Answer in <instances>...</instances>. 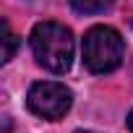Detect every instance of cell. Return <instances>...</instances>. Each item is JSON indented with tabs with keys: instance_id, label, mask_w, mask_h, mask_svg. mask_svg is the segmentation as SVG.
Here are the masks:
<instances>
[{
	"instance_id": "7",
	"label": "cell",
	"mask_w": 133,
	"mask_h": 133,
	"mask_svg": "<svg viewBox=\"0 0 133 133\" xmlns=\"http://www.w3.org/2000/svg\"><path fill=\"white\" fill-rule=\"evenodd\" d=\"M76 133H91V130H76Z\"/></svg>"
},
{
	"instance_id": "3",
	"label": "cell",
	"mask_w": 133,
	"mask_h": 133,
	"mask_svg": "<svg viewBox=\"0 0 133 133\" xmlns=\"http://www.w3.org/2000/svg\"><path fill=\"white\" fill-rule=\"evenodd\" d=\"M26 104L44 120H60L73 104V91L57 81H37L26 94Z\"/></svg>"
},
{
	"instance_id": "5",
	"label": "cell",
	"mask_w": 133,
	"mask_h": 133,
	"mask_svg": "<svg viewBox=\"0 0 133 133\" xmlns=\"http://www.w3.org/2000/svg\"><path fill=\"white\" fill-rule=\"evenodd\" d=\"M3 42H5V50H3V63H11V57L16 55V44H18V39H16V34L8 29V24H3Z\"/></svg>"
},
{
	"instance_id": "1",
	"label": "cell",
	"mask_w": 133,
	"mask_h": 133,
	"mask_svg": "<svg viewBox=\"0 0 133 133\" xmlns=\"http://www.w3.org/2000/svg\"><path fill=\"white\" fill-rule=\"evenodd\" d=\"M31 52L42 68L52 73H65L73 63V34L68 26H63L57 21H42L31 29L29 37Z\"/></svg>"
},
{
	"instance_id": "2",
	"label": "cell",
	"mask_w": 133,
	"mask_h": 133,
	"mask_svg": "<svg viewBox=\"0 0 133 133\" xmlns=\"http://www.w3.org/2000/svg\"><path fill=\"white\" fill-rule=\"evenodd\" d=\"M81 55H84V65L91 73H112L123 63L125 42H123L117 29L99 24V26H91L84 34Z\"/></svg>"
},
{
	"instance_id": "6",
	"label": "cell",
	"mask_w": 133,
	"mask_h": 133,
	"mask_svg": "<svg viewBox=\"0 0 133 133\" xmlns=\"http://www.w3.org/2000/svg\"><path fill=\"white\" fill-rule=\"evenodd\" d=\"M128 128H130V133H133V110H130V115H128Z\"/></svg>"
},
{
	"instance_id": "4",
	"label": "cell",
	"mask_w": 133,
	"mask_h": 133,
	"mask_svg": "<svg viewBox=\"0 0 133 133\" xmlns=\"http://www.w3.org/2000/svg\"><path fill=\"white\" fill-rule=\"evenodd\" d=\"M115 3V0H71V5H73V11H78V13H102V11H107L110 5Z\"/></svg>"
}]
</instances>
